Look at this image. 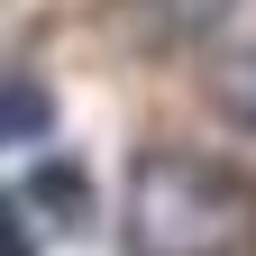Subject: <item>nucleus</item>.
<instances>
[{"instance_id":"f03ea898","label":"nucleus","mask_w":256,"mask_h":256,"mask_svg":"<svg viewBox=\"0 0 256 256\" xmlns=\"http://www.w3.org/2000/svg\"><path fill=\"white\" fill-rule=\"evenodd\" d=\"M128 10H138V37L146 46H183V37H210L238 0H128Z\"/></svg>"},{"instance_id":"20e7f679","label":"nucleus","mask_w":256,"mask_h":256,"mask_svg":"<svg viewBox=\"0 0 256 256\" xmlns=\"http://www.w3.org/2000/svg\"><path fill=\"white\" fill-rule=\"evenodd\" d=\"M202 92H210V110L229 119V128H256V46L220 55L210 74H202Z\"/></svg>"},{"instance_id":"f257e3e1","label":"nucleus","mask_w":256,"mask_h":256,"mask_svg":"<svg viewBox=\"0 0 256 256\" xmlns=\"http://www.w3.org/2000/svg\"><path fill=\"white\" fill-rule=\"evenodd\" d=\"M128 256H256V174L192 146H146L119 192Z\"/></svg>"},{"instance_id":"7ed1b4c3","label":"nucleus","mask_w":256,"mask_h":256,"mask_svg":"<svg viewBox=\"0 0 256 256\" xmlns=\"http://www.w3.org/2000/svg\"><path fill=\"white\" fill-rule=\"evenodd\" d=\"M55 128V101L37 74H0V146H37Z\"/></svg>"},{"instance_id":"39448f33","label":"nucleus","mask_w":256,"mask_h":256,"mask_svg":"<svg viewBox=\"0 0 256 256\" xmlns=\"http://www.w3.org/2000/svg\"><path fill=\"white\" fill-rule=\"evenodd\" d=\"M0 256H37V220H28V192H0Z\"/></svg>"}]
</instances>
